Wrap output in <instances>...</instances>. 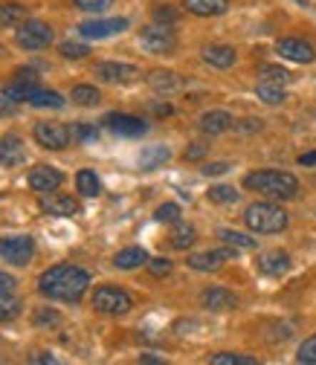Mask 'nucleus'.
Here are the masks:
<instances>
[{"instance_id": "f257e3e1", "label": "nucleus", "mask_w": 316, "mask_h": 365, "mask_svg": "<svg viewBox=\"0 0 316 365\" xmlns=\"http://www.w3.org/2000/svg\"><path fill=\"white\" fill-rule=\"evenodd\" d=\"M90 287V272L76 264H56L38 276V293L50 302H78Z\"/></svg>"}, {"instance_id": "f03ea898", "label": "nucleus", "mask_w": 316, "mask_h": 365, "mask_svg": "<svg viewBox=\"0 0 316 365\" xmlns=\"http://www.w3.org/2000/svg\"><path fill=\"white\" fill-rule=\"evenodd\" d=\"M244 186L250 192H261L264 197H276V200H290L296 197L299 192V180L287 171H273V168H267V171H253L244 177Z\"/></svg>"}, {"instance_id": "7ed1b4c3", "label": "nucleus", "mask_w": 316, "mask_h": 365, "mask_svg": "<svg viewBox=\"0 0 316 365\" xmlns=\"http://www.w3.org/2000/svg\"><path fill=\"white\" fill-rule=\"evenodd\" d=\"M244 223H247V230H253L258 235H276V232L287 230V212L270 200H258V203L247 206Z\"/></svg>"}, {"instance_id": "20e7f679", "label": "nucleus", "mask_w": 316, "mask_h": 365, "mask_svg": "<svg viewBox=\"0 0 316 365\" xmlns=\"http://www.w3.org/2000/svg\"><path fill=\"white\" fill-rule=\"evenodd\" d=\"M15 43L21 50H47L53 43V26L35 18H26L15 29Z\"/></svg>"}, {"instance_id": "39448f33", "label": "nucleus", "mask_w": 316, "mask_h": 365, "mask_svg": "<svg viewBox=\"0 0 316 365\" xmlns=\"http://www.w3.org/2000/svg\"><path fill=\"white\" fill-rule=\"evenodd\" d=\"M90 304H93L96 313H105V316H122V313H128V310L133 307V299H131L125 290L105 284V287H96V293H93V299H90Z\"/></svg>"}, {"instance_id": "423d86ee", "label": "nucleus", "mask_w": 316, "mask_h": 365, "mask_svg": "<svg viewBox=\"0 0 316 365\" xmlns=\"http://www.w3.org/2000/svg\"><path fill=\"white\" fill-rule=\"evenodd\" d=\"M140 47L146 53H154V56H168L177 47V35L165 24H151L140 32Z\"/></svg>"}, {"instance_id": "0eeeda50", "label": "nucleus", "mask_w": 316, "mask_h": 365, "mask_svg": "<svg viewBox=\"0 0 316 365\" xmlns=\"http://www.w3.org/2000/svg\"><path fill=\"white\" fill-rule=\"evenodd\" d=\"M32 136H35V143H38L41 148L61 151V148L70 145L73 130H70L67 125H61V122H38V125L32 128Z\"/></svg>"}, {"instance_id": "6e6552de", "label": "nucleus", "mask_w": 316, "mask_h": 365, "mask_svg": "<svg viewBox=\"0 0 316 365\" xmlns=\"http://www.w3.org/2000/svg\"><path fill=\"white\" fill-rule=\"evenodd\" d=\"M35 255V241L29 235H9L0 238V258L15 264V267H26Z\"/></svg>"}, {"instance_id": "1a4fd4ad", "label": "nucleus", "mask_w": 316, "mask_h": 365, "mask_svg": "<svg viewBox=\"0 0 316 365\" xmlns=\"http://www.w3.org/2000/svg\"><path fill=\"white\" fill-rule=\"evenodd\" d=\"M125 29H128V21L125 18H93V21L78 24V35L87 38V41H102V38L119 35Z\"/></svg>"}, {"instance_id": "9d476101", "label": "nucleus", "mask_w": 316, "mask_h": 365, "mask_svg": "<svg viewBox=\"0 0 316 365\" xmlns=\"http://www.w3.org/2000/svg\"><path fill=\"white\" fill-rule=\"evenodd\" d=\"M38 90V73L35 70H18L12 81L4 84V96L12 102H26Z\"/></svg>"}, {"instance_id": "9b49d317", "label": "nucleus", "mask_w": 316, "mask_h": 365, "mask_svg": "<svg viewBox=\"0 0 316 365\" xmlns=\"http://www.w3.org/2000/svg\"><path fill=\"white\" fill-rule=\"evenodd\" d=\"M61 182H64V174L56 165H35L29 171V189L38 195H50V192L61 189Z\"/></svg>"}, {"instance_id": "f8f14e48", "label": "nucleus", "mask_w": 316, "mask_h": 365, "mask_svg": "<svg viewBox=\"0 0 316 365\" xmlns=\"http://www.w3.org/2000/svg\"><path fill=\"white\" fill-rule=\"evenodd\" d=\"M276 53L282 58H287V61H296V64H310L316 58V50L302 38H279L276 41Z\"/></svg>"}, {"instance_id": "ddd939ff", "label": "nucleus", "mask_w": 316, "mask_h": 365, "mask_svg": "<svg viewBox=\"0 0 316 365\" xmlns=\"http://www.w3.org/2000/svg\"><path fill=\"white\" fill-rule=\"evenodd\" d=\"M93 76L108 81V84H128L140 76V70L133 64H122V61H102V64H96Z\"/></svg>"}, {"instance_id": "4468645a", "label": "nucleus", "mask_w": 316, "mask_h": 365, "mask_svg": "<svg viewBox=\"0 0 316 365\" xmlns=\"http://www.w3.org/2000/svg\"><path fill=\"white\" fill-rule=\"evenodd\" d=\"M102 122L108 130H113L119 136H143L148 130V122H143L140 116H131V113H108Z\"/></svg>"}, {"instance_id": "2eb2a0df", "label": "nucleus", "mask_w": 316, "mask_h": 365, "mask_svg": "<svg viewBox=\"0 0 316 365\" xmlns=\"http://www.w3.org/2000/svg\"><path fill=\"white\" fill-rule=\"evenodd\" d=\"M24 160H26L24 140L18 133H6L4 140H0V163H4V168H18V165H24Z\"/></svg>"}, {"instance_id": "dca6fc26", "label": "nucleus", "mask_w": 316, "mask_h": 365, "mask_svg": "<svg viewBox=\"0 0 316 365\" xmlns=\"http://www.w3.org/2000/svg\"><path fill=\"white\" fill-rule=\"evenodd\" d=\"M41 212L53 215V217H73V215H78V200H73L70 195H44Z\"/></svg>"}, {"instance_id": "f3484780", "label": "nucleus", "mask_w": 316, "mask_h": 365, "mask_svg": "<svg viewBox=\"0 0 316 365\" xmlns=\"http://www.w3.org/2000/svg\"><path fill=\"white\" fill-rule=\"evenodd\" d=\"M200 302H203L206 310H215V313L235 310V307H238V296L230 293L227 287H206L203 296H200Z\"/></svg>"}, {"instance_id": "a211bd4d", "label": "nucleus", "mask_w": 316, "mask_h": 365, "mask_svg": "<svg viewBox=\"0 0 316 365\" xmlns=\"http://www.w3.org/2000/svg\"><path fill=\"white\" fill-rule=\"evenodd\" d=\"M235 255V250H209V252H195L189 255V267L198 272H215L220 269L223 261H230Z\"/></svg>"}, {"instance_id": "6ab92c4d", "label": "nucleus", "mask_w": 316, "mask_h": 365, "mask_svg": "<svg viewBox=\"0 0 316 365\" xmlns=\"http://www.w3.org/2000/svg\"><path fill=\"white\" fill-rule=\"evenodd\" d=\"M255 264H258V269L264 272V276L279 279V276H285V272L290 269V255L282 252V250H270V252H261Z\"/></svg>"}, {"instance_id": "aec40b11", "label": "nucleus", "mask_w": 316, "mask_h": 365, "mask_svg": "<svg viewBox=\"0 0 316 365\" xmlns=\"http://www.w3.org/2000/svg\"><path fill=\"white\" fill-rule=\"evenodd\" d=\"M238 53L233 47H227V43H209V47H203V61L215 70H230L235 64Z\"/></svg>"}, {"instance_id": "412c9836", "label": "nucleus", "mask_w": 316, "mask_h": 365, "mask_svg": "<svg viewBox=\"0 0 316 365\" xmlns=\"http://www.w3.org/2000/svg\"><path fill=\"white\" fill-rule=\"evenodd\" d=\"M183 9L198 18H215L230 9V0H183Z\"/></svg>"}, {"instance_id": "4be33fe9", "label": "nucleus", "mask_w": 316, "mask_h": 365, "mask_svg": "<svg viewBox=\"0 0 316 365\" xmlns=\"http://www.w3.org/2000/svg\"><path fill=\"white\" fill-rule=\"evenodd\" d=\"M233 125H235V119H233L227 110H206V113L200 116V130L209 133V136H218V133H223V130H230Z\"/></svg>"}, {"instance_id": "5701e85b", "label": "nucleus", "mask_w": 316, "mask_h": 365, "mask_svg": "<svg viewBox=\"0 0 316 365\" xmlns=\"http://www.w3.org/2000/svg\"><path fill=\"white\" fill-rule=\"evenodd\" d=\"M143 264H148V252L143 247H125V250H119L113 255V267L116 269H137Z\"/></svg>"}, {"instance_id": "b1692460", "label": "nucleus", "mask_w": 316, "mask_h": 365, "mask_svg": "<svg viewBox=\"0 0 316 365\" xmlns=\"http://www.w3.org/2000/svg\"><path fill=\"white\" fill-rule=\"evenodd\" d=\"M26 105H32V108H53V110H58V108H64V96L58 93V90L38 87L35 93L26 99Z\"/></svg>"}, {"instance_id": "393cba45", "label": "nucleus", "mask_w": 316, "mask_h": 365, "mask_svg": "<svg viewBox=\"0 0 316 365\" xmlns=\"http://www.w3.org/2000/svg\"><path fill=\"white\" fill-rule=\"evenodd\" d=\"M148 84L157 90V93H171V90H177L183 84V78L171 70H154V73H148Z\"/></svg>"}, {"instance_id": "a878e982", "label": "nucleus", "mask_w": 316, "mask_h": 365, "mask_svg": "<svg viewBox=\"0 0 316 365\" xmlns=\"http://www.w3.org/2000/svg\"><path fill=\"white\" fill-rule=\"evenodd\" d=\"M76 189H78V195H84V197H96V195L102 192V182H99L96 171L81 168V171L76 174Z\"/></svg>"}, {"instance_id": "bb28decb", "label": "nucleus", "mask_w": 316, "mask_h": 365, "mask_svg": "<svg viewBox=\"0 0 316 365\" xmlns=\"http://www.w3.org/2000/svg\"><path fill=\"white\" fill-rule=\"evenodd\" d=\"M171 160V151L165 148V145H148L143 154H140V165L146 168V171H154V168H160L163 163H168Z\"/></svg>"}, {"instance_id": "cd10ccee", "label": "nucleus", "mask_w": 316, "mask_h": 365, "mask_svg": "<svg viewBox=\"0 0 316 365\" xmlns=\"http://www.w3.org/2000/svg\"><path fill=\"white\" fill-rule=\"evenodd\" d=\"M70 99L76 102V105H81V108H96L99 102H102V93L96 87H90V84H76L73 90H70Z\"/></svg>"}, {"instance_id": "c85d7f7f", "label": "nucleus", "mask_w": 316, "mask_h": 365, "mask_svg": "<svg viewBox=\"0 0 316 365\" xmlns=\"http://www.w3.org/2000/svg\"><path fill=\"white\" fill-rule=\"evenodd\" d=\"M195 241H198L195 226L177 220V223H174V232H171V247H174V250H189Z\"/></svg>"}, {"instance_id": "c756f323", "label": "nucleus", "mask_w": 316, "mask_h": 365, "mask_svg": "<svg viewBox=\"0 0 316 365\" xmlns=\"http://www.w3.org/2000/svg\"><path fill=\"white\" fill-rule=\"evenodd\" d=\"M21 21H26V6L21 4H0V29L4 26H18Z\"/></svg>"}, {"instance_id": "7c9ffc66", "label": "nucleus", "mask_w": 316, "mask_h": 365, "mask_svg": "<svg viewBox=\"0 0 316 365\" xmlns=\"http://www.w3.org/2000/svg\"><path fill=\"white\" fill-rule=\"evenodd\" d=\"M255 96H258L264 105H282V102H285V90H282V84L258 81V87H255Z\"/></svg>"}, {"instance_id": "2f4dec72", "label": "nucleus", "mask_w": 316, "mask_h": 365, "mask_svg": "<svg viewBox=\"0 0 316 365\" xmlns=\"http://www.w3.org/2000/svg\"><path fill=\"white\" fill-rule=\"evenodd\" d=\"M21 310H24L21 299H15L12 293H9V296H0V325L15 322V319L21 316Z\"/></svg>"}, {"instance_id": "473e14b6", "label": "nucleus", "mask_w": 316, "mask_h": 365, "mask_svg": "<svg viewBox=\"0 0 316 365\" xmlns=\"http://www.w3.org/2000/svg\"><path fill=\"white\" fill-rule=\"evenodd\" d=\"M209 362H212V365H258L255 356H250V354H233V351L212 354Z\"/></svg>"}, {"instance_id": "72a5a7b5", "label": "nucleus", "mask_w": 316, "mask_h": 365, "mask_svg": "<svg viewBox=\"0 0 316 365\" xmlns=\"http://www.w3.org/2000/svg\"><path fill=\"white\" fill-rule=\"evenodd\" d=\"M218 238L223 244H230L233 250H255V241L241 235V232H235V230H218Z\"/></svg>"}, {"instance_id": "f704fd0d", "label": "nucleus", "mask_w": 316, "mask_h": 365, "mask_svg": "<svg viewBox=\"0 0 316 365\" xmlns=\"http://www.w3.org/2000/svg\"><path fill=\"white\" fill-rule=\"evenodd\" d=\"M258 76H261V81H270V84H287V78H290V73L287 70H282V67H276V64H264L261 70H258Z\"/></svg>"}, {"instance_id": "c9c22d12", "label": "nucleus", "mask_w": 316, "mask_h": 365, "mask_svg": "<svg viewBox=\"0 0 316 365\" xmlns=\"http://www.w3.org/2000/svg\"><path fill=\"white\" fill-rule=\"evenodd\" d=\"M35 328H50V325H61V313H56L53 307H38L32 316Z\"/></svg>"}, {"instance_id": "e433bc0d", "label": "nucleus", "mask_w": 316, "mask_h": 365, "mask_svg": "<svg viewBox=\"0 0 316 365\" xmlns=\"http://www.w3.org/2000/svg\"><path fill=\"white\" fill-rule=\"evenodd\" d=\"M241 195L233 189V186H212L209 189V200L212 203H235Z\"/></svg>"}, {"instance_id": "4c0bfd02", "label": "nucleus", "mask_w": 316, "mask_h": 365, "mask_svg": "<svg viewBox=\"0 0 316 365\" xmlns=\"http://www.w3.org/2000/svg\"><path fill=\"white\" fill-rule=\"evenodd\" d=\"M296 359H299V362H305V365H316V334H313V336H307V339L299 345Z\"/></svg>"}, {"instance_id": "58836bf2", "label": "nucleus", "mask_w": 316, "mask_h": 365, "mask_svg": "<svg viewBox=\"0 0 316 365\" xmlns=\"http://www.w3.org/2000/svg\"><path fill=\"white\" fill-rule=\"evenodd\" d=\"M151 15H154V21H157V24H165V26L177 24V18H180V12H177L174 6H168V4H157Z\"/></svg>"}, {"instance_id": "ea45409f", "label": "nucleus", "mask_w": 316, "mask_h": 365, "mask_svg": "<svg viewBox=\"0 0 316 365\" xmlns=\"http://www.w3.org/2000/svg\"><path fill=\"white\" fill-rule=\"evenodd\" d=\"M73 140L81 143V145L96 143V140H99V128H93V125H76V128H73Z\"/></svg>"}, {"instance_id": "a19ab883", "label": "nucleus", "mask_w": 316, "mask_h": 365, "mask_svg": "<svg viewBox=\"0 0 316 365\" xmlns=\"http://www.w3.org/2000/svg\"><path fill=\"white\" fill-rule=\"evenodd\" d=\"M73 6L81 9V12H93V15H99V12H105V9L113 6V0H73Z\"/></svg>"}, {"instance_id": "79ce46f5", "label": "nucleus", "mask_w": 316, "mask_h": 365, "mask_svg": "<svg viewBox=\"0 0 316 365\" xmlns=\"http://www.w3.org/2000/svg\"><path fill=\"white\" fill-rule=\"evenodd\" d=\"M154 217H157L160 223H177V220H180V206H177V203H163V206H157Z\"/></svg>"}, {"instance_id": "37998d69", "label": "nucleus", "mask_w": 316, "mask_h": 365, "mask_svg": "<svg viewBox=\"0 0 316 365\" xmlns=\"http://www.w3.org/2000/svg\"><path fill=\"white\" fill-rule=\"evenodd\" d=\"M58 50H61V56H64V58H84V56L90 53L87 43H73V41H64Z\"/></svg>"}, {"instance_id": "c03bdc74", "label": "nucleus", "mask_w": 316, "mask_h": 365, "mask_svg": "<svg viewBox=\"0 0 316 365\" xmlns=\"http://www.w3.org/2000/svg\"><path fill=\"white\" fill-rule=\"evenodd\" d=\"M171 261L168 258H148V272H151V276L154 279H163V276H168V272H171Z\"/></svg>"}, {"instance_id": "a18cd8bd", "label": "nucleus", "mask_w": 316, "mask_h": 365, "mask_svg": "<svg viewBox=\"0 0 316 365\" xmlns=\"http://www.w3.org/2000/svg\"><path fill=\"white\" fill-rule=\"evenodd\" d=\"M15 287H18L15 276H9V272L0 269V296H9V293H15Z\"/></svg>"}, {"instance_id": "49530a36", "label": "nucleus", "mask_w": 316, "mask_h": 365, "mask_svg": "<svg viewBox=\"0 0 316 365\" xmlns=\"http://www.w3.org/2000/svg\"><path fill=\"white\" fill-rule=\"evenodd\" d=\"M233 128L238 133H255V130H261V119H238Z\"/></svg>"}, {"instance_id": "de8ad7c7", "label": "nucleus", "mask_w": 316, "mask_h": 365, "mask_svg": "<svg viewBox=\"0 0 316 365\" xmlns=\"http://www.w3.org/2000/svg\"><path fill=\"white\" fill-rule=\"evenodd\" d=\"M230 171V163H209L203 165V174L206 177H220V174H227Z\"/></svg>"}, {"instance_id": "09e8293b", "label": "nucleus", "mask_w": 316, "mask_h": 365, "mask_svg": "<svg viewBox=\"0 0 316 365\" xmlns=\"http://www.w3.org/2000/svg\"><path fill=\"white\" fill-rule=\"evenodd\" d=\"M206 157V145H200V143H192V148H186V160L192 163V160H203Z\"/></svg>"}, {"instance_id": "8fccbe9b", "label": "nucleus", "mask_w": 316, "mask_h": 365, "mask_svg": "<svg viewBox=\"0 0 316 365\" xmlns=\"http://www.w3.org/2000/svg\"><path fill=\"white\" fill-rule=\"evenodd\" d=\"M12 113H15V102L6 99V96H0V119H4V116H12Z\"/></svg>"}, {"instance_id": "3c124183", "label": "nucleus", "mask_w": 316, "mask_h": 365, "mask_svg": "<svg viewBox=\"0 0 316 365\" xmlns=\"http://www.w3.org/2000/svg\"><path fill=\"white\" fill-rule=\"evenodd\" d=\"M29 362H56V356H53V354H47V351H38V354H32V356H29Z\"/></svg>"}, {"instance_id": "603ef678", "label": "nucleus", "mask_w": 316, "mask_h": 365, "mask_svg": "<svg viewBox=\"0 0 316 365\" xmlns=\"http://www.w3.org/2000/svg\"><path fill=\"white\" fill-rule=\"evenodd\" d=\"M299 165H316V151H307L299 157Z\"/></svg>"}, {"instance_id": "864d4df0", "label": "nucleus", "mask_w": 316, "mask_h": 365, "mask_svg": "<svg viewBox=\"0 0 316 365\" xmlns=\"http://www.w3.org/2000/svg\"><path fill=\"white\" fill-rule=\"evenodd\" d=\"M154 113L157 116H168L171 113V105H154Z\"/></svg>"}, {"instance_id": "5fc2aeb1", "label": "nucleus", "mask_w": 316, "mask_h": 365, "mask_svg": "<svg viewBox=\"0 0 316 365\" xmlns=\"http://www.w3.org/2000/svg\"><path fill=\"white\" fill-rule=\"evenodd\" d=\"M140 362H154V365H157V362H163V359H160V356H151V354H143Z\"/></svg>"}]
</instances>
